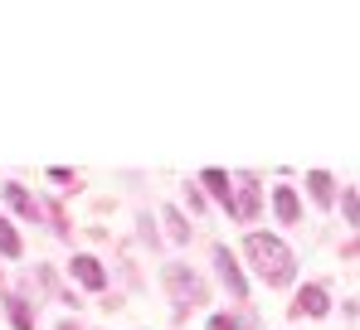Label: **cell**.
<instances>
[{"label": "cell", "mask_w": 360, "mask_h": 330, "mask_svg": "<svg viewBox=\"0 0 360 330\" xmlns=\"http://www.w3.org/2000/svg\"><path fill=\"white\" fill-rule=\"evenodd\" d=\"M336 199H341V214H346V223L356 228V223H360V190H356V185H346Z\"/></svg>", "instance_id": "cell-15"}, {"label": "cell", "mask_w": 360, "mask_h": 330, "mask_svg": "<svg viewBox=\"0 0 360 330\" xmlns=\"http://www.w3.org/2000/svg\"><path fill=\"white\" fill-rule=\"evenodd\" d=\"M214 272H219V282H224V291L234 296V301H248V277H243L239 258H234V248H224V243H214Z\"/></svg>", "instance_id": "cell-5"}, {"label": "cell", "mask_w": 360, "mask_h": 330, "mask_svg": "<svg viewBox=\"0 0 360 330\" xmlns=\"http://www.w3.org/2000/svg\"><path fill=\"white\" fill-rule=\"evenodd\" d=\"M161 228H166L161 238H171V243H180V248L195 238V228H190V219H185V209H176V204H166V209H161Z\"/></svg>", "instance_id": "cell-12"}, {"label": "cell", "mask_w": 360, "mask_h": 330, "mask_svg": "<svg viewBox=\"0 0 360 330\" xmlns=\"http://www.w3.org/2000/svg\"><path fill=\"white\" fill-rule=\"evenodd\" d=\"M39 214L49 219V228H54V238H63V243L73 238V219H68V209H63V199H59V194H54L49 204H39Z\"/></svg>", "instance_id": "cell-13"}, {"label": "cell", "mask_w": 360, "mask_h": 330, "mask_svg": "<svg viewBox=\"0 0 360 330\" xmlns=\"http://www.w3.org/2000/svg\"><path fill=\"white\" fill-rule=\"evenodd\" d=\"M136 233H141V243H146V248H161V233H156V219H151V214H141V219H136Z\"/></svg>", "instance_id": "cell-18"}, {"label": "cell", "mask_w": 360, "mask_h": 330, "mask_svg": "<svg viewBox=\"0 0 360 330\" xmlns=\"http://www.w3.org/2000/svg\"><path fill=\"white\" fill-rule=\"evenodd\" d=\"M336 194H341V185H336L331 170H307V199H311L316 209H331Z\"/></svg>", "instance_id": "cell-9"}, {"label": "cell", "mask_w": 360, "mask_h": 330, "mask_svg": "<svg viewBox=\"0 0 360 330\" xmlns=\"http://www.w3.org/2000/svg\"><path fill=\"white\" fill-rule=\"evenodd\" d=\"M161 286H166L171 301H176V326L190 316V311L210 306V286H205V277L195 272L190 263H166V268H161Z\"/></svg>", "instance_id": "cell-2"}, {"label": "cell", "mask_w": 360, "mask_h": 330, "mask_svg": "<svg viewBox=\"0 0 360 330\" xmlns=\"http://www.w3.org/2000/svg\"><path fill=\"white\" fill-rule=\"evenodd\" d=\"M0 199H5V209H10V214H20V219H30V223L44 219V214H39V199L30 194V185H25V180H5V185H0Z\"/></svg>", "instance_id": "cell-8"}, {"label": "cell", "mask_w": 360, "mask_h": 330, "mask_svg": "<svg viewBox=\"0 0 360 330\" xmlns=\"http://www.w3.org/2000/svg\"><path fill=\"white\" fill-rule=\"evenodd\" d=\"M243 253H248V263H253V272L263 277V286H273V291H283V286H292V277H297V253L278 238V233H243Z\"/></svg>", "instance_id": "cell-1"}, {"label": "cell", "mask_w": 360, "mask_h": 330, "mask_svg": "<svg viewBox=\"0 0 360 330\" xmlns=\"http://www.w3.org/2000/svg\"><path fill=\"white\" fill-rule=\"evenodd\" d=\"M5 321L10 330H34V301L20 291H5Z\"/></svg>", "instance_id": "cell-11"}, {"label": "cell", "mask_w": 360, "mask_h": 330, "mask_svg": "<svg viewBox=\"0 0 360 330\" xmlns=\"http://www.w3.org/2000/svg\"><path fill=\"white\" fill-rule=\"evenodd\" d=\"M54 330H83V326H78V321H68V316H63V321H59V326H54Z\"/></svg>", "instance_id": "cell-23"}, {"label": "cell", "mask_w": 360, "mask_h": 330, "mask_svg": "<svg viewBox=\"0 0 360 330\" xmlns=\"http://www.w3.org/2000/svg\"><path fill=\"white\" fill-rule=\"evenodd\" d=\"M356 253H360V243H356V238H346V243H341V258H346V263H356Z\"/></svg>", "instance_id": "cell-22"}, {"label": "cell", "mask_w": 360, "mask_h": 330, "mask_svg": "<svg viewBox=\"0 0 360 330\" xmlns=\"http://www.w3.org/2000/svg\"><path fill=\"white\" fill-rule=\"evenodd\" d=\"M68 277H73L83 291H98V296L108 291V263L93 258V253H73V258H68Z\"/></svg>", "instance_id": "cell-6"}, {"label": "cell", "mask_w": 360, "mask_h": 330, "mask_svg": "<svg viewBox=\"0 0 360 330\" xmlns=\"http://www.w3.org/2000/svg\"><path fill=\"white\" fill-rule=\"evenodd\" d=\"M243 326H253L248 316H234V311H214L210 316V330H243Z\"/></svg>", "instance_id": "cell-16"}, {"label": "cell", "mask_w": 360, "mask_h": 330, "mask_svg": "<svg viewBox=\"0 0 360 330\" xmlns=\"http://www.w3.org/2000/svg\"><path fill=\"white\" fill-rule=\"evenodd\" d=\"M200 194L210 199V204H219L229 219H234V175L229 170H219V165H210V170H200Z\"/></svg>", "instance_id": "cell-4"}, {"label": "cell", "mask_w": 360, "mask_h": 330, "mask_svg": "<svg viewBox=\"0 0 360 330\" xmlns=\"http://www.w3.org/2000/svg\"><path fill=\"white\" fill-rule=\"evenodd\" d=\"M34 277H39V286H44V291H54V296L63 291V286H59V272H54L49 263H39V268H34Z\"/></svg>", "instance_id": "cell-19"}, {"label": "cell", "mask_w": 360, "mask_h": 330, "mask_svg": "<svg viewBox=\"0 0 360 330\" xmlns=\"http://www.w3.org/2000/svg\"><path fill=\"white\" fill-rule=\"evenodd\" d=\"M103 311H108V316L122 311V291H103Z\"/></svg>", "instance_id": "cell-21"}, {"label": "cell", "mask_w": 360, "mask_h": 330, "mask_svg": "<svg viewBox=\"0 0 360 330\" xmlns=\"http://www.w3.org/2000/svg\"><path fill=\"white\" fill-rule=\"evenodd\" d=\"M288 316H307V321H321V316H331V286L326 282H302L297 296H292V311Z\"/></svg>", "instance_id": "cell-3"}, {"label": "cell", "mask_w": 360, "mask_h": 330, "mask_svg": "<svg viewBox=\"0 0 360 330\" xmlns=\"http://www.w3.org/2000/svg\"><path fill=\"white\" fill-rule=\"evenodd\" d=\"M49 180H54V185H68V190H78V185H83V180H78V170H63V165L49 170Z\"/></svg>", "instance_id": "cell-20"}, {"label": "cell", "mask_w": 360, "mask_h": 330, "mask_svg": "<svg viewBox=\"0 0 360 330\" xmlns=\"http://www.w3.org/2000/svg\"><path fill=\"white\" fill-rule=\"evenodd\" d=\"M20 253H25L20 228H15V219H5V214H0V258H20Z\"/></svg>", "instance_id": "cell-14"}, {"label": "cell", "mask_w": 360, "mask_h": 330, "mask_svg": "<svg viewBox=\"0 0 360 330\" xmlns=\"http://www.w3.org/2000/svg\"><path fill=\"white\" fill-rule=\"evenodd\" d=\"M180 194H185V209H190V214H205V209H210V199L200 194V185H195V180H185V190H180Z\"/></svg>", "instance_id": "cell-17"}, {"label": "cell", "mask_w": 360, "mask_h": 330, "mask_svg": "<svg viewBox=\"0 0 360 330\" xmlns=\"http://www.w3.org/2000/svg\"><path fill=\"white\" fill-rule=\"evenodd\" d=\"M263 214V194H258V175H234V219L239 223H253Z\"/></svg>", "instance_id": "cell-7"}, {"label": "cell", "mask_w": 360, "mask_h": 330, "mask_svg": "<svg viewBox=\"0 0 360 330\" xmlns=\"http://www.w3.org/2000/svg\"><path fill=\"white\" fill-rule=\"evenodd\" d=\"M273 214H278L283 228H297L302 223V194L292 185H278V190H273Z\"/></svg>", "instance_id": "cell-10"}]
</instances>
